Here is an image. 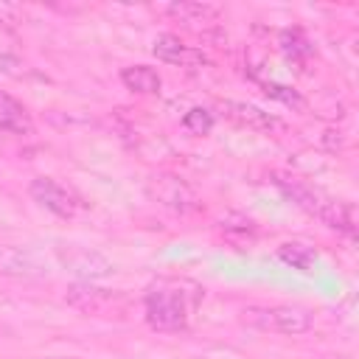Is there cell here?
<instances>
[{"mask_svg":"<svg viewBox=\"0 0 359 359\" xmlns=\"http://www.w3.org/2000/svg\"><path fill=\"white\" fill-rule=\"evenodd\" d=\"M182 126H185L188 132H194V135H208V132L213 129V112L205 109V107H194V109L185 112Z\"/></svg>","mask_w":359,"mask_h":359,"instance_id":"15","label":"cell"},{"mask_svg":"<svg viewBox=\"0 0 359 359\" xmlns=\"http://www.w3.org/2000/svg\"><path fill=\"white\" fill-rule=\"evenodd\" d=\"M278 258L283 264H289L292 269L303 272V275H311L314 266H317V261H320L317 250L311 244H306V241H286V244H280L278 247Z\"/></svg>","mask_w":359,"mask_h":359,"instance_id":"11","label":"cell"},{"mask_svg":"<svg viewBox=\"0 0 359 359\" xmlns=\"http://www.w3.org/2000/svg\"><path fill=\"white\" fill-rule=\"evenodd\" d=\"M219 112L244 126V129H255V132H275L280 129V121L272 115V112H264L261 107L255 104H247V101H219Z\"/></svg>","mask_w":359,"mask_h":359,"instance_id":"6","label":"cell"},{"mask_svg":"<svg viewBox=\"0 0 359 359\" xmlns=\"http://www.w3.org/2000/svg\"><path fill=\"white\" fill-rule=\"evenodd\" d=\"M266 95H272V98H280L283 104H289V107H297V109H303L306 107V101L294 93V90H289V87H280V84H266Z\"/></svg>","mask_w":359,"mask_h":359,"instance_id":"17","label":"cell"},{"mask_svg":"<svg viewBox=\"0 0 359 359\" xmlns=\"http://www.w3.org/2000/svg\"><path fill=\"white\" fill-rule=\"evenodd\" d=\"M121 81H123L126 90H132L137 95H154V93H160V84H163L160 73L154 67H149V65L123 67L121 70Z\"/></svg>","mask_w":359,"mask_h":359,"instance_id":"10","label":"cell"},{"mask_svg":"<svg viewBox=\"0 0 359 359\" xmlns=\"http://www.w3.org/2000/svg\"><path fill=\"white\" fill-rule=\"evenodd\" d=\"M0 129L11 132V135H28L31 132L28 109L14 95H8L6 90H0Z\"/></svg>","mask_w":359,"mask_h":359,"instance_id":"9","label":"cell"},{"mask_svg":"<svg viewBox=\"0 0 359 359\" xmlns=\"http://www.w3.org/2000/svg\"><path fill=\"white\" fill-rule=\"evenodd\" d=\"M65 264H67L73 272L84 275V278H101V275H107V272L112 269L101 255L87 252V250H67V252H65Z\"/></svg>","mask_w":359,"mask_h":359,"instance_id":"13","label":"cell"},{"mask_svg":"<svg viewBox=\"0 0 359 359\" xmlns=\"http://www.w3.org/2000/svg\"><path fill=\"white\" fill-rule=\"evenodd\" d=\"M241 314H244V323L264 331H275V334H303L314 323L311 311L303 306H250Z\"/></svg>","mask_w":359,"mask_h":359,"instance_id":"3","label":"cell"},{"mask_svg":"<svg viewBox=\"0 0 359 359\" xmlns=\"http://www.w3.org/2000/svg\"><path fill=\"white\" fill-rule=\"evenodd\" d=\"M67 300L84 311H101V306L109 300V294H107V289H95L90 283H73L67 289Z\"/></svg>","mask_w":359,"mask_h":359,"instance_id":"14","label":"cell"},{"mask_svg":"<svg viewBox=\"0 0 359 359\" xmlns=\"http://www.w3.org/2000/svg\"><path fill=\"white\" fill-rule=\"evenodd\" d=\"M146 194L165 210L177 213V216H188L199 208V196L196 191L177 174H168V171H160V174H151L146 180Z\"/></svg>","mask_w":359,"mask_h":359,"instance_id":"4","label":"cell"},{"mask_svg":"<svg viewBox=\"0 0 359 359\" xmlns=\"http://www.w3.org/2000/svg\"><path fill=\"white\" fill-rule=\"evenodd\" d=\"M28 194L34 196V202H39L45 210H50L62 219H70L79 210V199L50 177H34L28 185Z\"/></svg>","mask_w":359,"mask_h":359,"instance_id":"5","label":"cell"},{"mask_svg":"<svg viewBox=\"0 0 359 359\" xmlns=\"http://www.w3.org/2000/svg\"><path fill=\"white\" fill-rule=\"evenodd\" d=\"M219 227L227 233V236H241V238H247V236H252L255 233V224L247 219V216H241V213H224L222 219H219Z\"/></svg>","mask_w":359,"mask_h":359,"instance_id":"16","label":"cell"},{"mask_svg":"<svg viewBox=\"0 0 359 359\" xmlns=\"http://www.w3.org/2000/svg\"><path fill=\"white\" fill-rule=\"evenodd\" d=\"M160 11L182 22H213L219 17V8L208 3H168V6H160Z\"/></svg>","mask_w":359,"mask_h":359,"instance_id":"12","label":"cell"},{"mask_svg":"<svg viewBox=\"0 0 359 359\" xmlns=\"http://www.w3.org/2000/svg\"><path fill=\"white\" fill-rule=\"evenodd\" d=\"M272 182L300 208L306 210L309 216L320 219L323 224H328L331 230H339V233H348L353 236L356 233V208L351 202H342V199H331L328 194H323L320 188L292 177V174H283V171H272Z\"/></svg>","mask_w":359,"mask_h":359,"instance_id":"2","label":"cell"},{"mask_svg":"<svg viewBox=\"0 0 359 359\" xmlns=\"http://www.w3.org/2000/svg\"><path fill=\"white\" fill-rule=\"evenodd\" d=\"M202 297L205 289L191 278H160L146 289V320L157 331H182Z\"/></svg>","mask_w":359,"mask_h":359,"instance_id":"1","label":"cell"},{"mask_svg":"<svg viewBox=\"0 0 359 359\" xmlns=\"http://www.w3.org/2000/svg\"><path fill=\"white\" fill-rule=\"evenodd\" d=\"M151 50H154V56H157L160 62L177 65V67H191V65L205 62L202 50L185 45V42H182L180 36H174V34H160V36L154 39V48H151Z\"/></svg>","mask_w":359,"mask_h":359,"instance_id":"7","label":"cell"},{"mask_svg":"<svg viewBox=\"0 0 359 359\" xmlns=\"http://www.w3.org/2000/svg\"><path fill=\"white\" fill-rule=\"evenodd\" d=\"M0 272L3 275H39V264L31 250L14 247V244H0Z\"/></svg>","mask_w":359,"mask_h":359,"instance_id":"8","label":"cell"}]
</instances>
